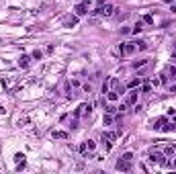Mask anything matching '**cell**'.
Here are the masks:
<instances>
[{
    "label": "cell",
    "instance_id": "1",
    "mask_svg": "<svg viewBox=\"0 0 176 174\" xmlns=\"http://www.w3.org/2000/svg\"><path fill=\"white\" fill-rule=\"evenodd\" d=\"M131 168H133V154L127 152V154L121 156V160L117 162V170L119 172H129Z\"/></svg>",
    "mask_w": 176,
    "mask_h": 174
},
{
    "label": "cell",
    "instance_id": "2",
    "mask_svg": "<svg viewBox=\"0 0 176 174\" xmlns=\"http://www.w3.org/2000/svg\"><path fill=\"white\" fill-rule=\"evenodd\" d=\"M135 49H137L135 41H129V43H121V45H119V51H121L123 56H133V53H135Z\"/></svg>",
    "mask_w": 176,
    "mask_h": 174
},
{
    "label": "cell",
    "instance_id": "3",
    "mask_svg": "<svg viewBox=\"0 0 176 174\" xmlns=\"http://www.w3.org/2000/svg\"><path fill=\"white\" fill-rule=\"evenodd\" d=\"M113 4H103V6H98L96 10H92V14H96V16H111L113 14Z\"/></svg>",
    "mask_w": 176,
    "mask_h": 174
},
{
    "label": "cell",
    "instance_id": "4",
    "mask_svg": "<svg viewBox=\"0 0 176 174\" xmlns=\"http://www.w3.org/2000/svg\"><path fill=\"white\" fill-rule=\"evenodd\" d=\"M90 111H92V104H88V103H82L76 111H74V117H88L90 115Z\"/></svg>",
    "mask_w": 176,
    "mask_h": 174
},
{
    "label": "cell",
    "instance_id": "5",
    "mask_svg": "<svg viewBox=\"0 0 176 174\" xmlns=\"http://www.w3.org/2000/svg\"><path fill=\"white\" fill-rule=\"evenodd\" d=\"M76 16H84V14H88V0H84V2H80L76 8Z\"/></svg>",
    "mask_w": 176,
    "mask_h": 174
},
{
    "label": "cell",
    "instance_id": "6",
    "mask_svg": "<svg viewBox=\"0 0 176 174\" xmlns=\"http://www.w3.org/2000/svg\"><path fill=\"white\" fill-rule=\"evenodd\" d=\"M117 100H119L117 90H109V92H106V103H117Z\"/></svg>",
    "mask_w": 176,
    "mask_h": 174
},
{
    "label": "cell",
    "instance_id": "7",
    "mask_svg": "<svg viewBox=\"0 0 176 174\" xmlns=\"http://www.w3.org/2000/svg\"><path fill=\"white\" fill-rule=\"evenodd\" d=\"M137 103V90L133 88V92H129V96H127V100H125V104L129 106V104H135Z\"/></svg>",
    "mask_w": 176,
    "mask_h": 174
},
{
    "label": "cell",
    "instance_id": "8",
    "mask_svg": "<svg viewBox=\"0 0 176 174\" xmlns=\"http://www.w3.org/2000/svg\"><path fill=\"white\" fill-rule=\"evenodd\" d=\"M166 121H168L166 117H160V119H156V121H154V123H152V127L156 129V131H160V129H162V125H164Z\"/></svg>",
    "mask_w": 176,
    "mask_h": 174
},
{
    "label": "cell",
    "instance_id": "9",
    "mask_svg": "<svg viewBox=\"0 0 176 174\" xmlns=\"http://www.w3.org/2000/svg\"><path fill=\"white\" fill-rule=\"evenodd\" d=\"M119 133L117 131H103V135H100V139H117Z\"/></svg>",
    "mask_w": 176,
    "mask_h": 174
},
{
    "label": "cell",
    "instance_id": "10",
    "mask_svg": "<svg viewBox=\"0 0 176 174\" xmlns=\"http://www.w3.org/2000/svg\"><path fill=\"white\" fill-rule=\"evenodd\" d=\"M174 129H176V125L172 123V121H166L164 125H162V129H160V131H166V133H170V131H174Z\"/></svg>",
    "mask_w": 176,
    "mask_h": 174
},
{
    "label": "cell",
    "instance_id": "11",
    "mask_svg": "<svg viewBox=\"0 0 176 174\" xmlns=\"http://www.w3.org/2000/svg\"><path fill=\"white\" fill-rule=\"evenodd\" d=\"M148 64H150V59H135L131 66H133L135 70H139V68H143V66H148Z\"/></svg>",
    "mask_w": 176,
    "mask_h": 174
},
{
    "label": "cell",
    "instance_id": "12",
    "mask_svg": "<svg viewBox=\"0 0 176 174\" xmlns=\"http://www.w3.org/2000/svg\"><path fill=\"white\" fill-rule=\"evenodd\" d=\"M51 137L53 139H68V133H66V131H53Z\"/></svg>",
    "mask_w": 176,
    "mask_h": 174
},
{
    "label": "cell",
    "instance_id": "13",
    "mask_svg": "<svg viewBox=\"0 0 176 174\" xmlns=\"http://www.w3.org/2000/svg\"><path fill=\"white\" fill-rule=\"evenodd\" d=\"M139 84H141V80H139V78H133V80H129V82H127V88H131V90H133V88H137Z\"/></svg>",
    "mask_w": 176,
    "mask_h": 174
},
{
    "label": "cell",
    "instance_id": "14",
    "mask_svg": "<svg viewBox=\"0 0 176 174\" xmlns=\"http://www.w3.org/2000/svg\"><path fill=\"white\" fill-rule=\"evenodd\" d=\"M141 31H143V23H141V21H137V23H135V27L131 29V33L137 35V33H141Z\"/></svg>",
    "mask_w": 176,
    "mask_h": 174
},
{
    "label": "cell",
    "instance_id": "15",
    "mask_svg": "<svg viewBox=\"0 0 176 174\" xmlns=\"http://www.w3.org/2000/svg\"><path fill=\"white\" fill-rule=\"evenodd\" d=\"M29 56H21V58H19V66H21V68H27V66H29Z\"/></svg>",
    "mask_w": 176,
    "mask_h": 174
},
{
    "label": "cell",
    "instance_id": "16",
    "mask_svg": "<svg viewBox=\"0 0 176 174\" xmlns=\"http://www.w3.org/2000/svg\"><path fill=\"white\" fill-rule=\"evenodd\" d=\"M174 154H176V148H174V146H166V148H164V156H170V158H172Z\"/></svg>",
    "mask_w": 176,
    "mask_h": 174
},
{
    "label": "cell",
    "instance_id": "17",
    "mask_svg": "<svg viewBox=\"0 0 176 174\" xmlns=\"http://www.w3.org/2000/svg\"><path fill=\"white\" fill-rule=\"evenodd\" d=\"M105 111H106V113H111V115H115V113H119V109H117V106H115L113 103H109V104H106V106H105Z\"/></svg>",
    "mask_w": 176,
    "mask_h": 174
},
{
    "label": "cell",
    "instance_id": "18",
    "mask_svg": "<svg viewBox=\"0 0 176 174\" xmlns=\"http://www.w3.org/2000/svg\"><path fill=\"white\" fill-rule=\"evenodd\" d=\"M113 121H115V119H113V115H111V113H105V117H103V123H105V125H113Z\"/></svg>",
    "mask_w": 176,
    "mask_h": 174
},
{
    "label": "cell",
    "instance_id": "19",
    "mask_svg": "<svg viewBox=\"0 0 176 174\" xmlns=\"http://www.w3.org/2000/svg\"><path fill=\"white\" fill-rule=\"evenodd\" d=\"M103 143H105V152L113 150V139H103Z\"/></svg>",
    "mask_w": 176,
    "mask_h": 174
},
{
    "label": "cell",
    "instance_id": "20",
    "mask_svg": "<svg viewBox=\"0 0 176 174\" xmlns=\"http://www.w3.org/2000/svg\"><path fill=\"white\" fill-rule=\"evenodd\" d=\"M166 74H170V78H176V68L174 66H168L166 68Z\"/></svg>",
    "mask_w": 176,
    "mask_h": 174
},
{
    "label": "cell",
    "instance_id": "21",
    "mask_svg": "<svg viewBox=\"0 0 176 174\" xmlns=\"http://www.w3.org/2000/svg\"><path fill=\"white\" fill-rule=\"evenodd\" d=\"M143 23L152 25V23H154V16H152V14H145V16H143Z\"/></svg>",
    "mask_w": 176,
    "mask_h": 174
},
{
    "label": "cell",
    "instance_id": "22",
    "mask_svg": "<svg viewBox=\"0 0 176 174\" xmlns=\"http://www.w3.org/2000/svg\"><path fill=\"white\" fill-rule=\"evenodd\" d=\"M14 162H16V164L25 162V156H23V154H16V156H14Z\"/></svg>",
    "mask_w": 176,
    "mask_h": 174
},
{
    "label": "cell",
    "instance_id": "23",
    "mask_svg": "<svg viewBox=\"0 0 176 174\" xmlns=\"http://www.w3.org/2000/svg\"><path fill=\"white\" fill-rule=\"evenodd\" d=\"M86 146H88V152H92L94 148H96V143H94L92 139H88V141H86Z\"/></svg>",
    "mask_w": 176,
    "mask_h": 174
},
{
    "label": "cell",
    "instance_id": "24",
    "mask_svg": "<svg viewBox=\"0 0 176 174\" xmlns=\"http://www.w3.org/2000/svg\"><path fill=\"white\" fill-rule=\"evenodd\" d=\"M76 23H78V16H72V19H70V21H68L66 25H68V27H74Z\"/></svg>",
    "mask_w": 176,
    "mask_h": 174
},
{
    "label": "cell",
    "instance_id": "25",
    "mask_svg": "<svg viewBox=\"0 0 176 174\" xmlns=\"http://www.w3.org/2000/svg\"><path fill=\"white\" fill-rule=\"evenodd\" d=\"M41 56H43V53H41V51H39V49H35V51H33V56H31V58H33V59H41Z\"/></svg>",
    "mask_w": 176,
    "mask_h": 174
},
{
    "label": "cell",
    "instance_id": "26",
    "mask_svg": "<svg viewBox=\"0 0 176 174\" xmlns=\"http://www.w3.org/2000/svg\"><path fill=\"white\" fill-rule=\"evenodd\" d=\"M135 45L139 47V49H145V47H148V43H145V41H141V39H139V41H135Z\"/></svg>",
    "mask_w": 176,
    "mask_h": 174
},
{
    "label": "cell",
    "instance_id": "27",
    "mask_svg": "<svg viewBox=\"0 0 176 174\" xmlns=\"http://www.w3.org/2000/svg\"><path fill=\"white\" fill-rule=\"evenodd\" d=\"M150 90H152V84H143L141 86V92H150Z\"/></svg>",
    "mask_w": 176,
    "mask_h": 174
},
{
    "label": "cell",
    "instance_id": "28",
    "mask_svg": "<svg viewBox=\"0 0 176 174\" xmlns=\"http://www.w3.org/2000/svg\"><path fill=\"white\" fill-rule=\"evenodd\" d=\"M78 150H80V154H86V150H88V146H86V141H84V143H80V148H78Z\"/></svg>",
    "mask_w": 176,
    "mask_h": 174
},
{
    "label": "cell",
    "instance_id": "29",
    "mask_svg": "<svg viewBox=\"0 0 176 174\" xmlns=\"http://www.w3.org/2000/svg\"><path fill=\"white\" fill-rule=\"evenodd\" d=\"M82 90H84V92H90L92 88H90V84H84V86H82Z\"/></svg>",
    "mask_w": 176,
    "mask_h": 174
},
{
    "label": "cell",
    "instance_id": "30",
    "mask_svg": "<svg viewBox=\"0 0 176 174\" xmlns=\"http://www.w3.org/2000/svg\"><path fill=\"white\" fill-rule=\"evenodd\" d=\"M170 168H174V170H176V158L172 160V164H170Z\"/></svg>",
    "mask_w": 176,
    "mask_h": 174
},
{
    "label": "cell",
    "instance_id": "31",
    "mask_svg": "<svg viewBox=\"0 0 176 174\" xmlns=\"http://www.w3.org/2000/svg\"><path fill=\"white\" fill-rule=\"evenodd\" d=\"M170 92H176V84H172V86H170Z\"/></svg>",
    "mask_w": 176,
    "mask_h": 174
},
{
    "label": "cell",
    "instance_id": "32",
    "mask_svg": "<svg viewBox=\"0 0 176 174\" xmlns=\"http://www.w3.org/2000/svg\"><path fill=\"white\" fill-rule=\"evenodd\" d=\"M170 10H172V12H174V14H176V4H174V6H172V8H170Z\"/></svg>",
    "mask_w": 176,
    "mask_h": 174
},
{
    "label": "cell",
    "instance_id": "33",
    "mask_svg": "<svg viewBox=\"0 0 176 174\" xmlns=\"http://www.w3.org/2000/svg\"><path fill=\"white\" fill-rule=\"evenodd\" d=\"M0 113H4V109H2V106H0Z\"/></svg>",
    "mask_w": 176,
    "mask_h": 174
}]
</instances>
